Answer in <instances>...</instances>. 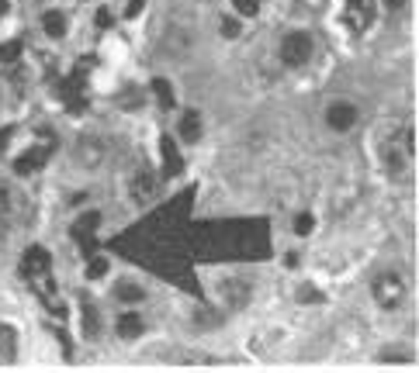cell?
I'll return each instance as SVG.
<instances>
[{"instance_id":"cell-1","label":"cell","mask_w":419,"mask_h":373,"mask_svg":"<svg viewBox=\"0 0 419 373\" xmlns=\"http://www.w3.org/2000/svg\"><path fill=\"white\" fill-rule=\"evenodd\" d=\"M416 163V125H395V132L381 142V166L395 177H405Z\"/></svg>"},{"instance_id":"cell-2","label":"cell","mask_w":419,"mask_h":373,"mask_svg":"<svg viewBox=\"0 0 419 373\" xmlns=\"http://www.w3.org/2000/svg\"><path fill=\"white\" fill-rule=\"evenodd\" d=\"M312 56H315V39H312V32H288L284 39H281V46H277V59H281V66H288V70H302V66H309L312 63Z\"/></svg>"},{"instance_id":"cell-3","label":"cell","mask_w":419,"mask_h":373,"mask_svg":"<svg viewBox=\"0 0 419 373\" xmlns=\"http://www.w3.org/2000/svg\"><path fill=\"white\" fill-rule=\"evenodd\" d=\"M371 297H374V304H378L381 311H395V308H402V301H405V280H402L398 273L384 270V273H378V276L371 280Z\"/></svg>"},{"instance_id":"cell-4","label":"cell","mask_w":419,"mask_h":373,"mask_svg":"<svg viewBox=\"0 0 419 373\" xmlns=\"http://www.w3.org/2000/svg\"><path fill=\"white\" fill-rule=\"evenodd\" d=\"M378 0H347L343 4V21L350 28V35H364L371 32V25L378 21Z\"/></svg>"},{"instance_id":"cell-5","label":"cell","mask_w":419,"mask_h":373,"mask_svg":"<svg viewBox=\"0 0 419 373\" xmlns=\"http://www.w3.org/2000/svg\"><path fill=\"white\" fill-rule=\"evenodd\" d=\"M21 218H25V197L11 183H0V235H8Z\"/></svg>"},{"instance_id":"cell-6","label":"cell","mask_w":419,"mask_h":373,"mask_svg":"<svg viewBox=\"0 0 419 373\" xmlns=\"http://www.w3.org/2000/svg\"><path fill=\"white\" fill-rule=\"evenodd\" d=\"M159 190H163V180H159V173H153V170H139V173L132 177V183H128L132 201L142 204V208H149V204L159 197Z\"/></svg>"},{"instance_id":"cell-7","label":"cell","mask_w":419,"mask_h":373,"mask_svg":"<svg viewBox=\"0 0 419 373\" xmlns=\"http://www.w3.org/2000/svg\"><path fill=\"white\" fill-rule=\"evenodd\" d=\"M104 156H108V145H104L97 135H80L77 145H73V159H77V166H84V170H97V166L104 163Z\"/></svg>"},{"instance_id":"cell-8","label":"cell","mask_w":419,"mask_h":373,"mask_svg":"<svg viewBox=\"0 0 419 373\" xmlns=\"http://www.w3.org/2000/svg\"><path fill=\"white\" fill-rule=\"evenodd\" d=\"M360 121V111H357V104H350V101H333L329 108H326V125L333 128V132H350L353 125Z\"/></svg>"},{"instance_id":"cell-9","label":"cell","mask_w":419,"mask_h":373,"mask_svg":"<svg viewBox=\"0 0 419 373\" xmlns=\"http://www.w3.org/2000/svg\"><path fill=\"white\" fill-rule=\"evenodd\" d=\"M21 273L28 280H39V283H49V252L46 249H28L25 252V263H21Z\"/></svg>"},{"instance_id":"cell-10","label":"cell","mask_w":419,"mask_h":373,"mask_svg":"<svg viewBox=\"0 0 419 373\" xmlns=\"http://www.w3.org/2000/svg\"><path fill=\"white\" fill-rule=\"evenodd\" d=\"M142 332H146V321H142V314H139L135 308H128V311H121V314H118V321H115V335H118V339L135 342Z\"/></svg>"},{"instance_id":"cell-11","label":"cell","mask_w":419,"mask_h":373,"mask_svg":"<svg viewBox=\"0 0 419 373\" xmlns=\"http://www.w3.org/2000/svg\"><path fill=\"white\" fill-rule=\"evenodd\" d=\"M42 32H46V39H52V42L66 39V32H70V18H66V11L49 8V11L42 14Z\"/></svg>"},{"instance_id":"cell-12","label":"cell","mask_w":419,"mask_h":373,"mask_svg":"<svg viewBox=\"0 0 419 373\" xmlns=\"http://www.w3.org/2000/svg\"><path fill=\"white\" fill-rule=\"evenodd\" d=\"M18 356V332L8 325V321H0V359H14Z\"/></svg>"},{"instance_id":"cell-13","label":"cell","mask_w":419,"mask_h":373,"mask_svg":"<svg viewBox=\"0 0 419 373\" xmlns=\"http://www.w3.org/2000/svg\"><path fill=\"white\" fill-rule=\"evenodd\" d=\"M177 128H180V139H184V142H197V139H201V114H197V111H184Z\"/></svg>"},{"instance_id":"cell-14","label":"cell","mask_w":419,"mask_h":373,"mask_svg":"<svg viewBox=\"0 0 419 373\" xmlns=\"http://www.w3.org/2000/svg\"><path fill=\"white\" fill-rule=\"evenodd\" d=\"M115 297H118V301H125V304H139V301L146 297V290H142V283H132V280H125V283H118Z\"/></svg>"},{"instance_id":"cell-15","label":"cell","mask_w":419,"mask_h":373,"mask_svg":"<svg viewBox=\"0 0 419 373\" xmlns=\"http://www.w3.org/2000/svg\"><path fill=\"white\" fill-rule=\"evenodd\" d=\"M264 11V0H233V14L236 18H257Z\"/></svg>"},{"instance_id":"cell-16","label":"cell","mask_w":419,"mask_h":373,"mask_svg":"<svg viewBox=\"0 0 419 373\" xmlns=\"http://www.w3.org/2000/svg\"><path fill=\"white\" fill-rule=\"evenodd\" d=\"M153 90H156V101L170 111L177 101H173V87H170V80H153Z\"/></svg>"},{"instance_id":"cell-17","label":"cell","mask_w":419,"mask_h":373,"mask_svg":"<svg viewBox=\"0 0 419 373\" xmlns=\"http://www.w3.org/2000/svg\"><path fill=\"white\" fill-rule=\"evenodd\" d=\"M312 225H315V218H312L309 211H305V214H298V218H295V235H302V239H305V235H312Z\"/></svg>"},{"instance_id":"cell-18","label":"cell","mask_w":419,"mask_h":373,"mask_svg":"<svg viewBox=\"0 0 419 373\" xmlns=\"http://www.w3.org/2000/svg\"><path fill=\"white\" fill-rule=\"evenodd\" d=\"M84 321H87V335H97V311H94V304H84Z\"/></svg>"},{"instance_id":"cell-19","label":"cell","mask_w":419,"mask_h":373,"mask_svg":"<svg viewBox=\"0 0 419 373\" xmlns=\"http://www.w3.org/2000/svg\"><path fill=\"white\" fill-rule=\"evenodd\" d=\"M104 273H108V259H94L87 266V276H104Z\"/></svg>"},{"instance_id":"cell-20","label":"cell","mask_w":419,"mask_h":373,"mask_svg":"<svg viewBox=\"0 0 419 373\" xmlns=\"http://www.w3.org/2000/svg\"><path fill=\"white\" fill-rule=\"evenodd\" d=\"M142 8H146V0H128V4H125V18H139Z\"/></svg>"},{"instance_id":"cell-21","label":"cell","mask_w":419,"mask_h":373,"mask_svg":"<svg viewBox=\"0 0 419 373\" xmlns=\"http://www.w3.org/2000/svg\"><path fill=\"white\" fill-rule=\"evenodd\" d=\"M111 25H115V18L108 11H97V28H111Z\"/></svg>"},{"instance_id":"cell-22","label":"cell","mask_w":419,"mask_h":373,"mask_svg":"<svg viewBox=\"0 0 419 373\" xmlns=\"http://www.w3.org/2000/svg\"><path fill=\"white\" fill-rule=\"evenodd\" d=\"M222 32H226L229 39H236V32H240V25H236L233 18H226V21H222Z\"/></svg>"},{"instance_id":"cell-23","label":"cell","mask_w":419,"mask_h":373,"mask_svg":"<svg viewBox=\"0 0 419 373\" xmlns=\"http://www.w3.org/2000/svg\"><path fill=\"white\" fill-rule=\"evenodd\" d=\"M381 8H384V11H402L405 0H381Z\"/></svg>"}]
</instances>
